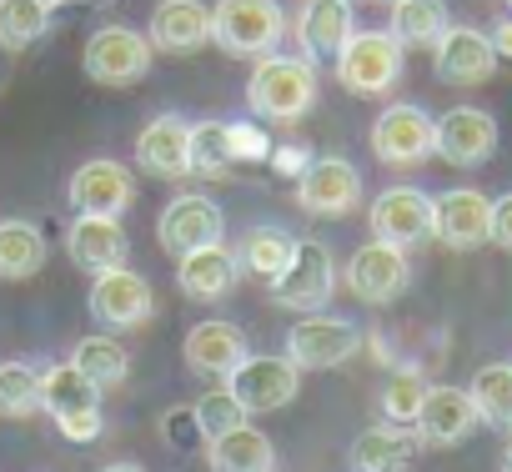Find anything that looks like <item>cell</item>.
<instances>
[{
	"label": "cell",
	"mask_w": 512,
	"mask_h": 472,
	"mask_svg": "<svg viewBox=\"0 0 512 472\" xmlns=\"http://www.w3.org/2000/svg\"><path fill=\"white\" fill-rule=\"evenodd\" d=\"M417 447H422V442H417L412 427H392V422H382V427H367V432L352 437L347 462H352V472H402L407 457H412Z\"/></svg>",
	"instance_id": "4316f807"
},
{
	"label": "cell",
	"mask_w": 512,
	"mask_h": 472,
	"mask_svg": "<svg viewBox=\"0 0 512 472\" xmlns=\"http://www.w3.org/2000/svg\"><path fill=\"white\" fill-rule=\"evenodd\" d=\"M452 26L447 0H392V36L402 51H432L437 36Z\"/></svg>",
	"instance_id": "f546056e"
},
{
	"label": "cell",
	"mask_w": 512,
	"mask_h": 472,
	"mask_svg": "<svg viewBox=\"0 0 512 472\" xmlns=\"http://www.w3.org/2000/svg\"><path fill=\"white\" fill-rule=\"evenodd\" d=\"M246 106H251L256 121H272V126L307 121L312 106H317V66L307 56H277V51L251 61Z\"/></svg>",
	"instance_id": "6da1fadb"
},
{
	"label": "cell",
	"mask_w": 512,
	"mask_h": 472,
	"mask_svg": "<svg viewBox=\"0 0 512 472\" xmlns=\"http://www.w3.org/2000/svg\"><path fill=\"white\" fill-rule=\"evenodd\" d=\"M272 287V302L282 312H322L337 292V262H332V247L327 242H312V236H297V252L292 262L267 282Z\"/></svg>",
	"instance_id": "8992f818"
},
{
	"label": "cell",
	"mask_w": 512,
	"mask_h": 472,
	"mask_svg": "<svg viewBox=\"0 0 512 472\" xmlns=\"http://www.w3.org/2000/svg\"><path fill=\"white\" fill-rule=\"evenodd\" d=\"M86 312L101 332H136L156 317V292L141 272L131 267H111V272H96L91 277V297H86Z\"/></svg>",
	"instance_id": "ba28073f"
},
{
	"label": "cell",
	"mask_w": 512,
	"mask_h": 472,
	"mask_svg": "<svg viewBox=\"0 0 512 472\" xmlns=\"http://www.w3.org/2000/svg\"><path fill=\"white\" fill-rule=\"evenodd\" d=\"M51 6L46 0H0V46L6 51H26L51 31Z\"/></svg>",
	"instance_id": "836d02e7"
},
{
	"label": "cell",
	"mask_w": 512,
	"mask_h": 472,
	"mask_svg": "<svg viewBox=\"0 0 512 472\" xmlns=\"http://www.w3.org/2000/svg\"><path fill=\"white\" fill-rule=\"evenodd\" d=\"M332 66H337L342 91H352L362 101H377V96H387L402 81L407 56H402V46H397L392 31H352L347 46L332 56Z\"/></svg>",
	"instance_id": "277c9868"
},
{
	"label": "cell",
	"mask_w": 512,
	"mask_h": 472,
	"mask_svg": "<svg viewBox=\"0 0 512 472\" xmlns=\"http://www.w3.org/2000/svg\"><path fill=\"white\" fill-rule=\"evenodd\" d=\"M307 161H312V146H307V141H272L267 166H272L277 176H302Z\"/></svg>",
	"instance_id": "f35d334b"
},
{
	"label": "cell",
	"mask_w": 512,
	"mask_h": 472,
	"mask_svg": "<svg viewBox=\"0 0 512 472\" xmlns=\"http://www.w3.org/2000/svg\"><path fill=\"white\" fill-rule=\"evenodd\" d=\"M41 412V367L11 357L0 362V417H36Z\"/></svg>",
	"instance_id": "e575fe53"
},
{
	"label": "cell",
	"mask_w": 512,
	"mask_h": 472,
	"mask_svg": "<svg viewBox=\"0 0 512 472\" xmlns=\"http://www.w3.org/2000/svg\"><path fill=\"white\" fill-rule=\"evenodd\" d=\"M367 226H372L377 242H387V247H402V252L427 247L432 242V196L422 186H387L372 201Z\"/></svg>",
	"instance_id": "7c38bea8"
},
{
	"label": "cell",
	"mask_w": 512,
	"mask_h": 472,
	"mask_svg": "<svg viewBox=\"0 0 512 472\" xmlns=\"http://www.w3.org/2000/svg\"><path fill=\"white\" fill-rule=\"evenodd\" d=\"M46 267V236L36 221H0V282H31Z\"/></svg>",
	"instance_id": "f1b7e54d"
},
{
	"label": "cell",
	"mask_w": 512,
	"mask_h": 472,
	"mask_svg": "<svg viewBox=\"0 0 512 472\" xmlns=\"http://www.w3.org/2000/svg\"><path fill=\"white\" fill-rule=\"evenodd\" d=\"M352 0H307V6L297 11V46L302 56L317 66V61H332L347 36H352Z\"/></svg>",
	"instance_id": "cb8c5ba5"
},
{
	"label": "cell",
	"mask_w": 512,
	"mask_h": 472,
	"mask_svg": "<svg viewBox=\"0 0 512 472\" xmlns=\"http://www.w3.org/2000/svg\"><path fill=\"white\" fill-rule=\"evenodd\" d=\"M66 196L76 216H126L136 206V171L116 156H91L71 171Z\"/></svg>",
	"instance_id": "30bf717a"
},
{
	"label": "cell",
	"mask_w": 512,
	"mask_h": 472,
	"mask_svg": "<svg viewBox=\"0 0 512 472\" xmlns=\"http://www.w3.org/2000/svg\"><path fill=\"white\" fill-rule=\"evenodd\" d=\"M71 367H81L96 387H121V382H126V372H131V352H126L116 337L91 332V337H81V342H76Z\"/></svg>",
	"instance_id": "d6a6232c"
},
{
	"label": "cell",
	"mask_w": 512,
	"mask_h": 472,
	"mask_svg": "<svg viewBox=\"0 0 512 472\" xmlns=\"http://www.w3.org/2000/svg\"><path fill=\"white\" fill-rule=\"evenodd\" d=\"M161 432H166V442L171 447H191L201 432H196V417H191V407H171L166 412V422H161Z\"/></svg>",
	"instance_id": "60d3db41"
},
{
	"label": "cell",
	"mask_w": 512,
	"mask_h": 472,
	"mask_svg": "<svg viewBox=\"0 0 512 472\" xmlns=\"http://www.w3.org/2000/svg\"><path fill=\"white\" fill-rule=\"evenodd\" d=\"M487 41H492V51H497V61H512V16H502V21H492V31H487Z\"/></svg>",
	"instance_id": "b9f144b4"
},
{
	"label": "cell",
	"mask_w": 512,
	"mask_h": 472,
	"mask_svg": "<svg viewBox=\"0 0 512 472\" xmlns=\"http://www.w3.org/2000/svg\"><path fill=\"white\" fill-rule=\"evenodd\" d=\"M347 292L357 297V302H367V307H392L407 287H412V262H407V252L402 247H387V242H372L367 247H357L352 252V262H347Z\"/></svg>",
	"instance_id": "4fadbf2b"
},
{
	"label": "cell",
	"mask_w": 512,
	"mask_h": 472,
	"mask_svg": "<svg viewBox=\"0 0 512 472\" xmlns=\"http://www.w3.org/2000/svg\"><path fill=\"white\" fill-rule=\"evenodd\" d=\"M432 71L442 86H482L497 71V51L477 26H447L432 46Z\"/></svg>",
	"instance_id": "ac0fdd59"
},
{
	"label": "cell",
	"mask_w": 512,
	"mask_h": 472,
	"mask_svg": "<svg viewBox=\"0 0 512 472\" xmlns=\"http://www.w3.org/2000/svg\"><path fill=\"white\" fill-rule=\"evenodd\" d=\"M287 11L277 0H216L211 6V41L231 61H262L282 46Z\"/></svg>",
	"instance_id": "3957f363"
},
{
	"label": "cell",
	"mask_w": 512,
	"mask_h": 472,
	"mask_svg": "<svg viewBox=\"0 0 512 472\" xmlns=\"http://www.w3.org/2000/svg\"><path fill=\"white\" fill-rule=\"evenodd\" d=\"M507 11H512V0H507Z\"/></svg>",
	"instance_id": "7dc6e473"
},
{
	"label": "cell",
	"mask_w": 512,
	"mask_h": 472,
	"mask_svg": "<svg viewBox=\"0 0 512 472\" xmlns=\"http://www.w3.org/2000/svg\"><path fill=\"white\" fill-rule=\"evenodd\" d=\"M186 161H191V176H206V181L236 176L241 161H236V146H231V121H191Z\"/></svg>",
	"instance_id": "4dcf8cb0"
},
{
	"label": "cell",
	"mask_w": 512,
	"mask_h": 472,
	"mask_svg": "<svg viewBox=\"0 0 512 472\" xmlns=\"http://www.w3.org/2000/svg\"><path fill=\"white\" fill-rule=\"evenodd\" d=\"M186 141H191V121L181 111H161L141 126L136 136V166L146 176H161V181H181L191 176V161H186Z\"/></svg>",
	"instance_id": "44dd1931"
},
{
	"label": "cell",
	"mask_w": 512,
	"mask_h": 472,
	"mask_svg": "<svg viewBox=\"0 0 512 472\" xmlns=\"http://www.w3.org/2000/svg\"><path fill=\"white\" fill-rule=\"evenodd\" d=\"M417 442L422 447H457L477 432V407L467 397V387H427L422 407H417V422H412Z\"/></svg>",
	"instance_id": "d6986e66"
},
{
	"label": "cell",
	"mask_w": 512,
	"mask_h": 472,
	"mask_svg": "<svg viewBox=\"0 0 512 472\" xmlns=\"http://www.w3.org/2000/svg\"><path fill=\"white\" fill-rule=\"evenodd\" d=\"M231 146H236V161H267L272 156V136L251 121H231Z\"/></svg>",
	"instance_id": "74e56055"
},
{
	"label": "cell",
	"mask_w": 512,
	"mask_h": 472,
	"mask_svg": "<svg viewBox=\"0 0 512 472\" xmlns=\"http://www.w3.org/2000/svg\"><path fill=\"white\" fill-rule=\"evenodd\" d=\"M267 472H277V467H267Z\"/></svg>",
	"instance_id": "c3c4849f"
},
{
	"label": "cell",
	"mask_w": 512,
	"mask_h": 472,
	"mask_svg": "<svg viewBox=\"0 0 512 472\" xmlns=\"http://www.w3.org/2000/svg\"><path fill=\"white\" fill-rule=\"evenodd\" d=\"M206 462H211V472H267V467H277V447L262 427L241 422L206 442Z\"/></svg>",
	"instance_id": "484cf974"
},
{
	"label": "cell",
	"mask_w": 512,
	"mask_h": 472,
	"mask_svg": "<svg viewBox=\"0 0 512 472\" xmlns=\"http://www.w3.org/2000/svg\"><path fill=\"white\" fill-rule=\"evenodd\" d=\"M382 6H392V0H382Z\"/></svg>",
	"instance_id": "bcb514c9"
},
{
	"label": "cell",
	"mask_w": 512,
	"mask_h": 472,
	"mask_svg": "<svg viewBox=\"0 0 512 472\" xmlns=\"http://www.w3.org/2000/svg\"><path fill=\"white\" fill-rule=\"evenodd\" d=\"M101 472H146V467H136V462H111V467H101Z\"/></svg>",
	"instance_id": "7bdbcfd3"
},
{
	"label": "cell",
	"mask_w": 512,
	"mask_h": 472,
	"mask_svg": "<svg viewBox=\"0 0 512 472\" xmlns=\"http://www.w3.org/2000/svg\"><path fill=\"white\" fill-rule=\"evenodd\" d=\"M357 201H362V171L347 156H312L307 171L297 176V206L307 216L342 221L357 211Z\"/></svg>",
	"instance_id": "8fae6325"
},
{
	"label": "cell",
	"mask_w": 512,
	"mask_h": 472,
	"mask_svg": "<svg viewBox=\"0 0 512 472\" xmlns=\"http://www.w3.org/2000/svg\"><path fill=\"white\" fill-rule=\"evenodd\" d=\"M221 387L246 407V417L251 412H282V407H292L297 402V392H302V367L282 352H246L226 377H221Z\"/></svg>",
	"instance_id": "5b68a950"
},
{
	"label": "cell",
	"mask_w": 512,
	"mask_h": 472,
	"mask_svg": "<svg viewBox=\"0 0 512 472\" xmlns=\"http://www.w3.org/2000/svg\"><path fill=\"white\" fill-rule=\"evenodd\" d=\"M146 41L151 51L166 56H196L211 41V6H201V0H156Z\"/></svg>",
	"instance_id": "7402d4cb"
},
{
	"label": "cell",
	"mask_w": 512,
	"mask_h": 472,
	"mask_svg": "<svg viewBox=\"0 0 512 472\" xmlns=\"http://www.w3.org/2000/svg\"><path fill=\"white\" fill-rule=\"evenodd\" d=\"M191 417H196V432L211 442V437H221V432L241 427V422H246V407H241L226 387H211V392H201V397H196Z\"/></svg>",
	"instance_id": "8d00e7d4"
},
{
	"label": "cell",
	"mask_w": 512,
	"mask_h": 472,
	"mask_svg": "<svg viewBox=\"0 0 512 472\" xmlns=\"http://www.w3.org/2000/svg\"><path fill=\"white\" fill-rule=\"evenodd\" d=\"M367 141H372V156H377L382 166H397V171L422 166V161L432 156V116H427L422 106H412V101H392V106L372 121Z\"/></svg>",
	"instance_id": "5bb4252c"
},
{
	"label": "cell",
	"mask_w": 512,
	"mask_h": 472,
	"mask_svg": "<svg viewBox=\"0 0 512 472\" xmlns=\"http://www.w3.org/2000/svg\"><path fill=\"white\" fill-rule=\"evenodd\" d=\"M487 221H492V201L477 186H452V191L432 196V236L452 252L487 247Z\"/></svg>",
	"instance_id": "e0dca14e"
},
{
	"label": "cell",
	"mask_w": 512,
	"mask_h": 472,
	"mask_svg": "<svg viewBox=\"0 0 512 472\" xmlns=\"http://www.w3.org/2000/svg\"><path fill=\"white\" fill-rule=\"evenodd\" d=\"M46 6H51V11H61V6H71V0H46Z\"/></svg>",
	"instance_id": "f6af8a7d"
},
{
	"label": "cell",
	"mask_w": 512,
	"mask_h": 472,
	"mask_svg": "<svg viewBox=\"0 0 512 472\" xmlns=\"http://www.w3.org/2000/svg\"><path fill=\"white\" fill-rule=\"evenodd\" d=\"M467 397H472L482 427L512 432V362H487V367H477Z\"/></svg>",
	"instance_id": "1f68e13d"
},
{
	"label": "cell",
	"mask_w": 512,
	"mask_h": 472,
	"mask_svg": "<svg viewBox=\"0 0 512 472\" xmlns=\"http://www.w3.org/2000/svg\"><path fill=\"white\" fill-rule=\"evenodd\" d=\"M151 41H146V31H136V26H96L91 36H86V51H81V66H86V76L96 81V86H111V91H121V86H136V81H146L151 76Z\"/></svg>",
	"instance_id": "52a82bcc"
},
{
	"label": "cell",
	"mask_w": 512,
	"mask_h": 472,
	"mask_svg": "<svg viewBox=\"0 0 512 472\" xmlns=\"http://www.w3.org/2000/svg\"><path fill=\"white\" fill-rule=\"evenodd\" d=\"M246 352H251V347H246V332H241L236 322H226V317L196 322V327L186 332V342H181L186 367H191L196 377H216V382H221Z\"/></svg>",
	"instance_id": "603a6c76"
},
{
	"label": "cell",
	"mask_w": 512,
	"mask_h": 472,
	"mask_svg": "<svg viewBox=\"0 0 512 472\" xmlns=\"http://www.w3.org/2000/svg\"><path fill=\"white\" fill-rule=\"evenodd\" d=\"M292 252H297V236H292L287 226H277V221H256V226L241 231L236 267L251 272V277H262V282H272V277L292 262Z\"/></svg>",
	"instance_id": "83f0119b"
},
{
	"label": "cell",
	"mask_w": 512,
	"mask_h": 472,
	"mask_svg": "<svg viewBox=\"0 0 512 472\" xmlns=\"http://www.w3.org/2000/svg\"><path fill=\"white\" fill-rule=\"evenodd\" d=\"M41 412L56 422V432L66 442H101V432H106L101 387L81 367H71V357L41 367Z\"/></svg>",
	"instance_id": "7a4b0ae2"
},
{
	"label": "cell",
	"mask_w": 512,
	"mask_h": 472,
	"mask_svg": "<svg viewBox=\"0 0 512 472\" xmlns=\"http://www.w3.org/2000/svg\"><path fill=\"white\" fill-rule=\"evenodd\" d=\"M422 397H427V382H422V372H412V367H397V372L387 377V387H382V422H392V427H412V422H417V407H422Z\"/></svg>",
	"instance_id": "d590c367"
},
{
	"label": "cell",
	"mask_w": 512,
	"mask_h": 472,
	"mask_svg": "<svg viewBox=\"0 0 512 472\" xmlns=\"http://www.w3.org/2000/svg\"><path fill=\"white\" fill-rule=\"evenodd\" d=\"M362 327L347 322V317H327V312H307L292 332H287V357L302 367V372H332V367H347L357 352H362Z\"/></svg>",
	"instance_id": "9c48e42d"
},
{
	"label": "cell",
	"mask_w": 512,
	"mask_h": 472,
	"mask_svg": "<svg viewBox=\"0 0 512 472\" xmlns=\"http://www.w3.org/2000/svg\"><path fill=\"white\" fill-rule=\"evenodd\" d=\"M497 151V121L482 106H452L432 121V156H442L457 171H472L492 161Z\"/></svg>",
	"instance_id": "9a60e30c"
},
{
	"label": "cell",
	"mask_w": 512,
	"mask_h": 472,
	"mask_svg": "<svg viewBox=\"0 0 512 472\" xmlns=\"http://www.w3.org/2000/svg\"><path fill=\"white\" fill-rule=\"evenodd\" d=\"M502 472H512V442H507V452H502Z\"/></svg>",
	"instance_id": "ee69618b"
},
{
	"label": "cell",
	"mask_w": 512,
	"mask_h": 472,
	"mask_svg": "<svg viewBox=\"0 0 512 472\" xmlns=\"http://www.w3.org/2000/svg\"><path fill=\"white\" fill-rule=\"evenodd\" d=\"M66 257L81 267V272H111V267H126L131 257V236L121 226V216H76L66 226Z\"/></svg>",
	"instance_id": "ffe728a7"
},
{
	"label": "cell",
	"mask_w": 512,
	"mask_h": 472,
	"mask_svg": "<svg viewBox=\"0 0 512 472\" xmlns=\"http://www.w3.org/2000/svg\"><path fill=\"white\" fill-rule=\"evenodd\" d=\"M487 242H492V247H502V252H512V191L492 201V221H487Z\"/></svg>",
	"instance_id": "ab89813d"
},
{
	"label": "cell",
	"mask_w": 512,
	"mask_h": 472,
	"mask_svg": "<svg viewBox=\"0 0 512 472\" xmlns=\"http://www.w3.org/2000/svg\"><path fill=\"white\" fill-rule=\"evenodd\" d=\"M221 236H226L221 206H216L211 196H196V191L171 196L166 211H161V221H156V242H161V252H171V257H186V252H196V247H216Z\"/></svg>",
	"instance_id": "2e32d148"
},
{
	"label": "cell",
	"mask_w": 512,
	"mask_h": 472,
	"mask_svg": "<svg viewBox=\"0 0 512 472\" xmlns=\"http://www.w3.org/2000/svg\"><path fill=\"white\" fill-rule=\"evenodd\" d=\"M236 277H241V267H236V257H231L221 242L176 257V287H181L191 302H221V297H231Z\"/></svg>",
	"instance_id": "d4e9b609"
}]
</instances>
